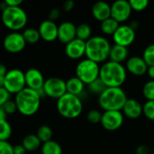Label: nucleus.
<instances>
[{"mask_svg": "<svg viewBox=\"0 0 154 154\" xmlns=\"http://www.w3.org/2000/svg\"><path fill=\"white\" fill-rule=\"evenodd\" d=\"M132 8L129 1L117 0L111 5V17L116 22L124 23L130 17L132 14Z\"/></svg>", "mask_w": 154, "mask_h": 154, "instance_id": "nucleus-13", "label": "nucleus"}, {"mask_svg": "<svg viewBox=\"0 0 154 154\" xmlns=\"http://www.w3.org/2000/svg\"><path fill=\"white\" fill-rule=\"evenodd\" d=\"M22 144L24 147V149L26 150V152H35L36 150L41 148L42 143L40 141V139L37 137L36 134H27L26 136H24V138L23 139Z\"/></svg>", "mask_w": 154, "mask_h": 154, "instance_id": "nucleus-23", "label": "nucleus"}, {"mask_svg": "<svg viewBox=\"0 0 154 154\" xmlns=\"http://www.w3.org/2000/svg\"><path fill=\"white\" fill-rule=\"evenodd\" d=\"M88 90L92 94L97 95L98 97L107 88V87L104 84V82L99 78L94 80L93 82H91L90 84H88Z\"/></svg>", "mask_w": 154, "mask_h": 154, "instance_id": "nucleus-30", "label": "nucleus"}, {"mask_svg": "<svg viewBox=\"0 0 154 154\" xmlns=\"http://www.w3.org/2000/svg\"><path fill=\"white\" fill-rule=\"evenodd\" d=\"M22 33H23V36L26 43H29V44H35L41 39L38 29H35L33 27L25 28Z\"/></svg>", "mask_w": 154, "mask_h": 154, "instance_id": "nucleus-26", "label": "nucleus"}, {"mask_svg": "<svg viewBox=\"0 0 154 154\" xmlns=\"http://www.w3.org/2000/svg\"><path fill=\"white\" fill-rule=\"evenodd\" d=\"M41 152L42 154H62V148L58 142L51 140L42 144Z\"/></svg>", "mask_w": 154, "mask_h": 154, "instance_id": "nucleus-25", "label": "nucleus"}, {"mask_svg": "<svg viewBox=\"0 0 154 154\" xmlns=\"http://www.w3.org/2000/svg\"><path fill=\"white\" fill-rule=\"evenodd\" d=\"M0 154H14V145L8 141H0Z\"/></svg>", "mask_w": 154, "mask_h": 154, "instance_id": "nucleus-36", "label": "nucleus"}, {"mask_svg": "<svg viewBox=\"0 0 154 154\" xmlns=\"http://www.w3.org/2000/svg\"><path fill=\"white\" fill-rule=\"evenodd\" d=\"M84 88H85V84L79 79H78L76 76L69 79L66 81L67 93H69V94L79 97L83 93Z\"/></svg>", "mask_w": 154, "mask_h": 154, "instance_id": "nucleus-22", "label": "nucleus"}, {"mask_svg": "<svg viewBox=\"0 0 154 154\" xmlns=\"http://www.w3.org/2000/svg\"><path fill=\"white\" fill-rule=\"evenodd\" d=\"M26 88L38 91L43 88L45 79L41 70L35 68H31L24 72Z\"/></svg>", "mask_w": 154, "mask_h": 154, "instance_id": "nucleus-14", "label": "nucleus"}, {"mask_svg": "<svg viewBox=\"0 0 154 154\" xmlns=\"http://www.w3.org/2000/svg\"><path fill=\"white\" fill-rule=\"evenodd\" d=\"M126 77V69L121 63L109 60L100 67L99 79L107 88H121L125 82Z\"/></svg>", "mask_w": 154, "mask_h": 154, "instance_id": "nucleus-1", "label": "nucleus"}, {"mask_svg": "<svg viewBox=\"0 0 154 154\" xmlns=\"http://www.w3.org/2000/svg\"><path fill=\"white\" fill-rule=\"evenodd\" d=\"M128 55H129V51L127 47L114 44L111 47V51L109 53V60L111 61L122 64L124 61L127 60Z\"/></svg>", "mask_w": 154, "mask_h": 154, "instance_id": "nucleus-21", "label": "nucleus"}, {"mask_svg": "<svg viewBox=\"0 0 154 154\" xmlns=\"http://www.w3.org/2000/svg\"><path fill=\"white\" fill-rule=\"evenodd\" d=\"M127 99L122 88H107L98 97V104L104 111H122Z\"/></svg>", "mask_w": 154, "mask_h": 154, "instance_id": "nucleus-4", "label": "nucleus"}, {"mask_svg": "<svg viewBox=\"0 0 154 154\" xmlns=\"http://www.w3.org/2000/svg\"><path fill=\"white\" fill-rule=\"evenodd\" d=\"M74 5H75V2L72 1V0H68L66 1L64 4H63V9L64 11L66 12H69L71 11L73 8H74Z\"/></svg>", "mask_w": 154, "mask_h": 154, "instance_id": "nucleus-41", "label": "nucleus"}, {"mask_svg": "<svg viewBox=\"0 0 154 154\" xmlns=\"http://www.w3.org/2000/svg\"><path fill=\"white\" fill-rule=\"evenodd\" d=\"M10 99L11 94L5 88H0V107H3V106Z\"/></svg>", "mask_w": 154, "mask_h": 154, "instance_id": "nucleus-38", "label": "nucleus"}, {"mask_svg": "<svg viewBox=\"0 0 154 154\" xmlns=\"http://www.w3.org/2000/svg\"><path fill=\"white\" fill-rule=\"evenodd\" d=\"M1 20L3 24L11 32H20L25 28L28 15L21 6H7L2 12Z\"/></svg>", "mask_w": 154, "mask_h": 154, "instance_id": "nucleus-5", "label": "nucleus"}, {"mask_svg": "<svg viewBox=\"0 0 154 154\" xmlns=\"http://www.w3.org/2000/svg\"><path fill=\"white\" fill-rule=\"evenodd\" d=\"M143 59L148 65L150 66H154V43H152L148 45L143 53Z\"/></svg>", "mask_w": 154, "mask_h": 154, "instance_id": "nucleus-31", "label": "nucleus"}, {"mask_svg": "<svg viewBox=\"0 0 154 154\" xmlns=\"http://www.w3.org/2000/svg\"><path fill=\"white\" fill-rule=\"evenodd\" d=\"M126 71L134 76H143L147 73L148 65L143 59V57L133 56L127 59L125 64Z\"/></svg>", "mask_w": 154, "mask_h": 154, "instance_id": "nucleus-17", "label": "nucleus"}, {"mask_svg": "<svg viewBox=\"0 0 154 154\" xmlns=\"http://www.w3.org/2000/svg\"><path fill=\"white\" fill-rule=\"evenodd\" d=\"M65 53L71 60H79L86 55V42L78 38L65 45Z\"/></svg>", "mask_w": 154, "mask_h": 154, "instance_id": "nucleus-16", "label": "nucleus"}, {"mask_svg": "<svg viewBox=\"0 0 154 154\" xmlns=\"http://www.w3.org/2000/svg\"><path fill=\"white\" fill-rule=\"evenodd\" d=\"M36 135L40 139L42 143H44L46 142H49V141L52 140L53 133H52L51 128L49 125H41L38 128V130L36 132Z\"/></svg>", "mask_w": 154, "mask_h": 154, "instance_id": "nucleus-28", "label": "nucleus"}, {"mask_svg": "<svg viewBox=\"0 0 154 154\" xmlns=\"http://www.w3.org/2000/svg\"><path fill=\"white\" fill-rule=\"evenodd\" d=\"M122 113L127 118L137 119L143 115V105L136 99L128 98L122 109Z\"/></svg>", "mask_w": 154, "mask_h": 154, "instance_id": "nucleus-19", "label": "nucleus"}, {"mask_svg": "<svg viewBox=\"0 0 154 154\" xmlns=\"http://www.w3.org/2000/svg\"><path fill=\"white\" fill-rule=\"evenodd\" d=\"M150 154H154V152H151V153Z\"/></svg>", "mask_w": 154, "mask_h": 154, "instance_id": "nucleus-48", "label": "nucleus"}, {"mask_svg": "<svg viewBox=\"0 0 154 154\" xmlns=\"http://www.w3.org/2000/svg\"><path fill=\"white\" fill-rule=\"evenodd\" d=\"M77 26L71 22H63L58 25V40L65 45L76 39Z\"/></svg>", "mask_w": 154, "mask_h": 154, "instance_id": "nucleus-18", "label": "nucleus"}, {"mask_svg": "<svg viewBox=\"0 0 154 154\" xmlns=\"http://www.w3.org/2000/svg\"><path fill=\"white\" fill-rule=\"evenodd\" d=\"M27 152L23 144H15L14 146V154H25Z\"/></svg>", "mask_w": 154, "mask_h": 154, "instance_id": "nucleus-40", "label": "nucleus"}, {"mask_svg": "<svg viewBox=\"0 0 154 154\" xmlns=\"http://www.w3.org/2000/svg\"><path fill=\"white\" fill-rule=\"evenodd\" d=\"M143 94L147 101H154V80H149L143 85Z\"/></svg>", "mask_w": 154, "mask_h": 154, "instance_id": "nucleus-32", "label": "nucleus"}, {"mask_svg": "<svg viewBox=\"0 0 154 154\" xmlns=\"http://www.w3.org/2000/svg\"><path fill=\"white\" fill-rule=\"evenodd\" d=\"M143 114L151 121L154 122V101H146L143 106Z\"/></svg>", "mask_w": 154, "mask_h": 154, "instance_id": "nucleus-34", "label": "nucleus"}, {"mask_svg": "<svg viewBox=\"0 0 154 154\" xmlns=\"http://www.w3.org/2000/svg\"><path fill=\"white\" fill-rule=\"evenodd\" d=\"M42 89L45 97H49L58 100L67 93L66 81L57 77L49 78L45 79Z\"/></svg>", "mask_w": 154, "mask_h": 154, "instance_id": "nucleus-9", "label": "nucleus"}, {"mask_svg": "<svg viewBox=\"0 0 154 154\" xmlns=\"http://www.w3.org/2000/svg\"><path fill=\"white\" fill-rule=\"evenodd\" d=\"M26 42L20 32H9L3 41L4 49L9 53H19L23 51L26 46Z\"/></svg>", "mask_w": 154, "mask_h": 154, "instance_id": "nucleus-10", "label": "nucleus"}, {"mask_svg": "<svg viewBox=\"0 0 154 154\" xmlns=\"http://www.w3.org/2000/svg\"><path fill=\"white\" fill-rule=\"evenodd\" d=\"M2 108L4 109V111H5V113L6 114V116H7V115H12V114H14V113H15V112L17 111L16 104H15L14 100H12V99H10L8 102H6V103L3 106Z\"/></svg>", "mask_w": 154, "mask_h": 154, "instance_id": "nucleus-37", "label": "nucleus"}, {"mask_svg": "<svg viewBox=\"0 0 154 154\" xmlns=\"http://www.w3.org/2000/svg\"><path fill=\"white\" fill-rule=\"evenodd\" d=\"M136 154H150V149L146 145H140L136 149Z\"/></svg>", "mask_w": 154, "mask_h": 154, "instance_id": "nucleus-42", "label": "nucleus"}, {"mask_svg": "<svg viewBox=\"0 0 154 154\" xmlns=\"http://www.w3.org/2000/svg\"><path fill=\"white\" fill-rule=\"evenodd\" d=\"M136 34L135 30L128 24H122L118 27L116 32L113 35L115 44L127 47L134 43Z\"/></svg>", "mask_w": 154, "mask_h": 154, "instance_id": "nucleus-12", "label": "nucleus"}, {"mask_svg": "<svg viewBox=\"0 0 154 154\" xmlns=\"http://www.w3.org/2000/svg\"><path fill=\"white\" fill-rule=\"evenodd\" d=\"M132 10L136 12H142L145 10L149 5L148 0H130L129 1Z\"/></svg>", "mask_w": 154, "mask_h": 154, "instance_id": "nucleus-33", "label": "nucleus"}, {"mask_svg": "<svg viewBox=\"0 0 154 154\" xmlns=\"http://www.w3.org/2000/svg\"><path fill=\"white\" fill-rule=\"evenodd\" d=\"M111 44L108 40L103 36H92L86 42V57L97 63L106 62L109 59Z\"/></svg>", "mask_w": 154, "mask_h": 154, "instance_id": "nucleus-3", "label": "nucleus"}, {"mask_svg": "<svg viewBox=\"0 0 154 154\" xmlns=\"http://www.w3.org/2000/svg\"><path fill=\"white\" fill-rule=\"evenodd\" d=\"M102 118V114L98 110H90L87 115V119L89 123L95 125V124H100Z\"/></svg>", "mask_w": 154, "mask_h": 154, "instance_id": "nucleus-35", "label": "nucleus"}, {"mask_svg": "<svg viewBox=\"0 0 154 154\" xmlns=\"http://www.w3.org/2000/svg\"><path fill=\"white\" fill-rule=\"evenodd\" d=\"M4 88L12 95L14 96L26 88L24 72L19 69H9L5 76Z\"/></svg>", "mask_w": 154, "mask_h": 154, "instance_id": "nucleus-8", "label": "nucleus"}, {"mask_svg": "<svg viewBox=\"0 0 154 154\" xmlns=\"http://www.w3.org/2000/svg\"><path fill=\"white\" fill-rule=\"evenodd\" d=\"M124 117L122 111H104L100 124L106 131L114 132L123 125Z\"/></svg>", "mask_w": 154, "mask_h": 154, "instance_id": "nucleus-11", "label": "nucleus"}, {"mask_svg": "<svg viewBox=\"0 0 154 154\" xmlns=\"http://www.w3.org/2000/svg\"><path fill=\"white\" fill-rule=\"evenodd\" d=\"M120 26V23L116 22L112 17L103 21L100 24L101 32L106 35H114V33L116 32L118 27Z\"/></svg>", "mask_w": 154, "mask_h": 154, "instance_id": "nucleus-24", "label": "nucleus"}, {"mask_svg": "<svg viewBox=\"0 0 154 154\" xmlns=\"http://www.w3.org/2000/svg\"><path fill=\"white\" fill-rule=\"evenodd\" d=\"M7 71H8V69L5 67V65L3 63H0V77H5L6 75Z\"/></svg>", "mask_w": 154, "mask_h": 154, "instance_id": "nucleus-44", "label": "nucleus"}, {"mask_svg": "<svg viewBox=\"0 0 154 154\" xmlns=\"http://www.w3.org/2000/svg\"><path fill=\"white\" fill-rule=\"evenodd\" d=\"M92 14L95 19L103 22L111 17V5L104 1H98L92 6Z\"/></svg>", "mask_w": 154, "mask_h": 154, "instance_id": "nucleus-20", "label": "nucleus"}, {"mask_svg": "<svg viewBox=\"0 0 154 154\" xmlns=\"http://www.w3.org/2000/svg\"><path fill=\"white\" fill-rule=\"evenodd\" d=\"M147 74H148V76L152 79V80H154V66H150V67H148Z\"/></svg>", "mask_w": 154, "mask_h": 154, "instance_id": "nucleus-45", "label": "nucleus"}, {"mask_svg": "<svg viewBox=\"0 0 154 154\" xmlns=\"http://www.w3.org/2000/svg\"><path fill=\"white\" fill-rule=\"evenodd\" d=\"M13 129L6 119L0 121V141H8L12 136Z\"/></svg>", "mask_w": 154, "mask_h": 154, "instance_id": "nucleus-29", "label": "nucleus"}, {"mask_svg": "<svg viewBox=\"0 0 154 154\" xmlns=\"http://www.w3.org/2000/svg\"><path fill=\"white\" fill-rule=\"evenodd\" d=\"M42 97L39 93L29 88H25L14 97L17 111L25 116H31L37 113L41 106Z\"/></svg>", "mask_w": 154, "mask_h": 154, "instance_id": "nucleus-2", "label": "nucleus"}, {"mask_svg": "<svg viewBox=\"0 0 154 154\" xmlns=\"http://www.w3.org/2000/svg\"><path fill=\"white\" fill-rule=\"evenodd\" d=\"M6 114L5 113L4 109L2 107H0V121L1 120H4V119H6Z\"/></svg>", "mask_w": 154, "mask_h": 154, "instance_id": "nucleus-46", "label": "nucleus"}, {"mask_svg": "<svg viewBox=\"0 0 154 154\" xmlns=\"http://www.w3.org/2000/svg\"><path fill=\"white\" fill-rule=\"evenodd\" d=\"M92 29L88 23H80L76 29V38L84 42L88 41L92 36Z\"/></svg>", "mask_w": 154, "mask_h": 154, "instance_id": "nucleus-27", "label": "nucleus"}, {"mask_svg": "<svg viewBox=\"0 0 154 154\" xmlns=\"http://www.w3.org/2000/svg\"><path fill=\"white\" fill-rule=\"evenodd\" d=\"M60 15V12L58 8H53L51 9L50 12H49V14H48V19L52 21V22H55L57 19H59Z\"/></svg>", "mask_w": 154, "mask_h": 154, "instance_id": "nucleus-39", "label": "nucleus"}, {"mask_svg": "<svg viewBox=\"0 0 154 154\" xmlns=\"http://www.w3.org/2000/svg\"><path fill=\"white\" fill-rule=\"evenodd\" d=\"M5 85V77H0V88H4Z\"/></svg>", "mask_w": 154, "mask_h": 154, "instance_id": "nucleus-47", "label": "nucleus"}, {"mask_svg": "<svg viewBox=\"0 0 154 154\" xmlns=\"http://www.w3.org/2000/svg\"><path fill=\"white\" fill-rule=\"evenodd\" d=\"M7 6L15 7V6H21L23 1L22 0H5Z\"/></svg>", "mask_w": 154, "mask_h": 154, "instance_id": "nucleus-43", "label": "nucleus"}, {"mask_svg": "<svg viewBox=\"0 0 154 154\" xmlns=\"http://www.w3.org/2000/svg\"><path fill=\"white\" fill-rule=\"evenodd\" d=\"M59 114L67 119H75L79 117L83 110V104L79 97L66 93L56 103Z\"/></svg>", "mask_w": 154, "mask_h": 154, "instance_id": "nucleus-6", "label": "nucleus"}, {"mask_svg": "<svg viewBox=\"0 0 154 154\" xmlns=\"http://www.w3.org/2000/svg\"><path fill=\"white\" fill-rule=\"evenodd\" d=\"M41 39L45 42H54L58 39V25L55 22L49 19L42 21L38 28Z\"/></svg>", "mask_w": 154, "mask_h": 154, "instance_id": "nucleus-15", "label": "nucleus"}, {"mask_svg": "<svg viewBox=\"0 0 154 154\" xmlns=\"http://www.w3.org/2000/svg\"><path fill=\"white\" fill-rule=\"evenodd\" d=\"M100 67L98 63L84 59L80 60L76 67V77L79 79L85 85H88L99 78Z\"/></svg>", "mask_w": 154, "mask_h": 154, "instance_id": "nucleus-7", "label": "nucleus"}]
</instances>
